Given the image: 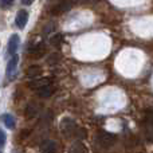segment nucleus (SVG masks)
I'll return each mask as SVG.
<instances>
[{
    "mask_svg": "<svg viewBox=\"0 0 153 153\" xmlns=\"http://www.w3.org/2000/svg\"><path fill=\"white\" fill-rule=\"evenodd\" d=\"M59 128H61V132L63 133V136L65 137H67V138L74 137L75 133H76V129H78L75 121L74 120H71V118H69V117H66V118L62 120Z\"/></svg>",
    "mask_w": 153,
    "mask_h": 153,
    "instance_id": "1",
    "label": "nucleus"
},
{
    "mask_svg": "<svg viewBox=\"0 0 153 153\" xmlns=\"http://www.w3.org/2000/svg\"><path fill=\"white\" fill-rule=\"evenodd\" d=\"M114 140H116V136L113 134V133H109V132H100L97 136V143L100 144L101 146H103V148H109V146L113 145Z\"/></svg>",
    "mask_w": 153,
    "mask_h": 153,
    "instance_id": "2",
    "label": "nucleus"
},
{
    "mask_svg": "<svg viewBox=\"0 0 153 153\" xmlns=\"http://www.w3.org/2000/svg\"><path fill=\"white\" fill-rule=\"evenodd\" d=\"M75 4V0H62V1H59L58 4H55V7H54V12L55 13H59V12H66V11H69L70 8H73Z\"/></svg>",
    "mask_w": 153,
    "mask_h": 153,
    "instance_id": "3",
    "label": "nucleus"
},
{
    "mask_svg": "<svg viewBox=\"0 0 153 153\" xmlns=\"http://www.w3.org/2000/svg\"><path fill=\"white\" fill-rule=\"evenodd\" d=\"M38 90V95L42 98H48L51 97V95L54 94V91H55V86L51 83H47V85H43L42 87H39Z\"/></svg>",
    "mask_w": 153,
    "mask_h": 153,
    "instance_id": "4",
    "label": "nucleus"
},
{
    "mask_svg": "<svg viewBox=\"0 0 153 153\" xmlns=\"http://www.w3.org/2000/svg\"><path fill=\"white\" fill-rule=\"evenodd\" d=\"M19 45H20V38H19V35L13 34L12 36L10 38V40H8V54H11V55L16 54V51H18V48H19Z\"/></svg>",
    "mask_w": 153,
    "mask_h": 153,
    "instance_id": "5",
    "label": "nucleus"
},
{
    "mask_svg": "<svg viewBox=\"0 0 153 153\" xmlns=\"http://www.w3.org/2000/svg\"><path fill=\"white\" fill-rule=\"evenodd\" d=\"M27 22H28V12L24 10H20L18 12V15H16V19H15L16 26H18L20 30H23L24 27H26Z\"/></svg>",
    "mask_w": 153,
    "mask_h": 153,
    "instance_id": "6",
    "label": "nucleus"
},
{
    "mask_svg": "<svg viewBox=\"0 0 153 153\" xmlns=\"http://www.w3.org/2000/svg\"><path fill=\"white\" fill-rule=\"evenodd\" d=\"M18 62H19V56L13 54L12 58H11V61L8 62V65H7V75H8V76L12 75V73L16 70V66H18Z\"/></svg>",
    "mask_w": 153,
    "mask_h": 153,
    "instance_id": "7",
    "label": "nucleus"
},
{
    "mask_svg": "<svg viewBox=\"0 0 153 153\" xmlns=\"http://www.w3.org/2000/svg\"><path fill=\"white\" fill-rule=\"evenodd\" d=\"M28 54L32 56L34 59H39L40 56L45 55V48L42 46H35V47H31L28 50Z\"/></svg>",
    "mask_w": 153,
    "mask_h": 153,
    "instance_id": "8",
    "label": "nucleus"
},
{
    "mask_svg": "<svg viewBox=\"0 0 153 153\" xmlns=\"http://www.w3.org/2000/svg\"><path fill=\"white\" fill-rule=\"evenodd\" d=\"M47 83H51L50 78H40V79H34V81H31L28 83V86L31 87V89H39L43 85H47Z\"/></svg>",
    "mask_w": 153,
    "mask_h": 153,
    "instance_id": "9",
    "label": "nucleus"
},
{
    "mask_svg": "<svg viewBox=\"0 0 153 153\" xmlns=\"http://www.w3.org/2000/svg\"><path fill=\"white\" fill-rule=\"evenodd\" d=\"M0 118H1V121L4 122V125L8 129H13L15 128V118H13V116H11V114H3Z\"/></svg>",
    "mask_w": 153,
    "mask_h": 153,
    "instance_id": "10",
    "label": "nucleus"
},
{
    "mask_svg": "<svg viewBox=\"0 0 153 153\" xmlns=\"http://www.w3.org/2000/svg\"><path fill=\"white\" fill-rule=\"evenodd\" d=\"M40 73H42V69L39 66H30L26 70V75L30 76V78H36V76L40 75Z\"/></svg>",
    "mask_w": 153,
    "mask_h": 153,
    "instance_id": "11",
    "label": "nucleus"
},
{
    "mask_svg": "<svg viewBox=\"0 0 153 153\" xmlns=\"http://www.w3.org/2000/svg\"><path fill=\"white\" fill-rule=\"evenodd\" d=\"M40 149L43 152H55L56 151V144L54 141H45L40 145Z\"/></svg>",
    "mask_w": 153,
    "mask_h": 153,
    "instance_id": "12",
    "label": "nucleus"
},
{
    "mask_svg": "<svg viewBox=\"0 0 153 153\" xmlns=\"http://www.w3.org/2000/svg\"><path fill=\"white\" fill-rule=\"evenodd\" d=\"M35 114H36V108H34L32 105H30L26 110V116L28 117V118H31V117H34Z\"/></svg>",
    "mask_w": 153,
    "mask_h": 153,
    "instance_id": "13",
    "label": "nucleus"
},
{
    "mask_svg": "<svg viewBox=\"0 0 153 153\" xmlns=\"http://www.w3.org/2000/svg\"><path fill=\"white\" fill-rule=\"evenodd\" d=\"M62 40H63V35L58 34V35H55V36H53L51 43H53V45H55V46H59L62 43Z\"/></svg>",
    "mask_w": 153,
    "mask_h": 153,
    "instance_id": "14",
    "label": "nucleus"
},
{
    "mask_svg": "<svg viewBox=\"0 0 153 153\" xmlns=\"http://www.w3.org/2000/svg\"><path fill=\"white\" fill-rule=\"evenodd\" d=\"M59 56H61V55H59V54H53V55H51L50 56V58H48V65H54V63H56V62H58L59 61Z\"/></svg>",
    "mask_w": 153,
    "mask_h": 153,
    "instance_id": "15",
    "label": "nucleus"
},
{
    "mask_svg": "<svg viewBox=\"0 0 153 153\" xmlns=\"http://www.w3.org/2000/svg\"><path fill=\"white\" fill-rule=\"evenodd\" d=\"M86 130L85 129H76V133H75V137H78V138H86Z\"/></svg>",
    "mask_w": 153,
    "mask_h": 153,
    "instance_id": "16",
    "label": "nucleus"
},
{
    "mask_svg": "<svg viewBox=\"0 0 153 153\" xmlns=\"http://www.w3.org/2000/svg\"><path fill=\"white\" fill-rule=\"evenodd\" d=\"M0 3H1V7L7 8V7H11V5L13 4V0H0Z\"/></svg>",
    "mask_w": 153,
    "mask_h": 153,
    "instance_id": "17",
    "label": "nucleus"
},
{
    "mask_svg": "<svg viewBox=\"0 0 153 153\" xmlns=\"http://www.w3.org/2000/svg\"><path fill=\"white\" fill-rule=\"evenodd\" d=\"M146 121L149 125H153V111H149L148 116H146Z\"/></svg>",
    "mask_w": 153,
    "mask_h": 153,
    "instance_id": "18",
    "label": "nucleus"
},
{
    "mask_svg": "<svg viewBox=\"0 0 153 153\" xmlns=\"http://www.w3.org/2000/svg\"><path fill=\"white\" fill-rule=\"evenodd\" d=\"M4 143H5V133L3 130H0V145H3Z\"/></svg>",
    "mask_w": 153,
    "mask_h": 153,
    "instance_id": "19",
    "label": "nucleus"
},
{
    "mask_svg": "<svg viewBox=\"0 0 153 153\" xmlns=\"http://www.w3.org/2000/svg\"><path fill=\"white\" fill-rule=\"evenodd\" d=\"M22 3H23L24 5H31L32 3H34V0H22Z\"/></svg>",
    "mask_w": 153,
    "mask_h": 153,
    "instance_id": "20",
    "label": "nucleus"
}]
</instances>
